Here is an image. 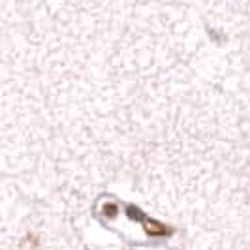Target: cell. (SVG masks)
Instances as JSON below:
<instances>
[]
</instances>
